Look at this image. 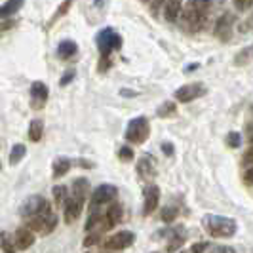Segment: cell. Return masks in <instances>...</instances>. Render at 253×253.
I'll use <instances>...</instances> for the list:
<instances>
[{"instance_id": "cell-1", "label": "cell", "mask_w": 253, "mask_h": 253, "mask_svg": "<svg viewBox=\"0 0 253 253\" xmlns=\"http://www.w3.org/2000/svg\"><path fill=\"white\" fill-rule=\"evenodd\" d=\"M211 8V0H190L189 6L181 12V23L187 31H200L208 21V12Z\"/></svg>"}, {"instance_id": "cell-2", "label": "cell", "mask_w": 253, "mask_h": 253, "mask_svg": "<svg viewBox=\"0 0 253 253\" xmlns=\"http://www.w3.org/2000/svg\"><path fill=\"white\" fill-rule=\"evenodd\" d=\"M97 48H99V55H101V63H99V71H105L111 67V53L114 50L122 48V37L114 31L113 27H105L101 33L95 37Z\"/></svg>"}, {"instance_id": "cell-3", "label": "cell", "mask_w": 253, "mask_h": 253, "mask_svg": "<svg viewBox=\"0 0 253 253\" xmlns=\"http://www.w3.org/2000/svg\"><path fill=\"white\" fill-rule=\"evenodd\" d=\"M204 230L211 238H230L236 234V221L223 215H206L202 219Z\"/></svg>"}, {"instance_id": "cell-4", "label": "cell", "mask_w": 253, "mask_h": 253, "mask_svg": "<svg viewBox=\"0 0 253 253\" xmlns=\"http://www.w3.org/2000/svg\"><path fill=\"white\" fill-rule=\"evenodd\" d=\"M27 227L31 228L33 232H38V234H42V236H46V234H51L55 227H57V215L50 210H46V211H42V213H38V215L31 217V219H27Z\"/></svg>"}, {"instance_id": "cell-5", "label": "cell", "mask_w": 253, "mask_h": 253, "mask_svg": "<svg viewBox=\"0 0 253 253\" xmlns=\"http://www.w3.org/2000/svg\"><path fill=\"white\" fill-rule=\"evenodd\" d=\"M151 133V124L147 120V116H135L133 120H129L126 127V141L133 143V145H141L145 143Z\"/></svg>"}, {"instance_id": "cell-6", "label": "cell", "mask_w": 253, "mask_h": 253, "mask_svg": "<svg viewBox=\"0 0 253 253\" xmlns=\"http://www.w3.org/2000/svg\"><path fill=\"white\" fill-rule=\"evenodd\" d=\"M46 210H50L48 200H46L44 196H40V194H33V196H29L25 202L21 204L19 215L23 217V219H31V217L38 215V213H42V211H46Z\"/></svg>"}, {"instance_id": "cell-7", "label": "cell", "mask_w": 253, "mask_h": 253, "mask_svg": "<svg viewBox=\"0 0 253 253\" xmlns=\"http://www.w3.org/2000/svg\"><path fill=\"white\" fill-rule=\"evenodd\" d=\"M133 242H135V234L131 230H120L103 242V248L109 252H122V250H127Z\"/></svg>"}, {"instance_id": "cell-8", "label": "cell", "mask_w": 253, "mask_h": 253, "mask_svg": "<svg viewBox=\"0 0 253 253\" xmlns=\"http://www.w3.org/2000/svg\"><path fill=\"white\" fill-rule=\"evenodd\" d=\"M118 196V189L114 185H99L89 196V208H101L105 204L113 202Z\"/></svg>"}, {"instance_id": "cell-9", "label": "cell", "mask_w": 253, "mask_h": 253, "mask_svg": "<svg viewBox=\"0 0 253 253\" xmlns=\"http://www.w3.org/2000/svg\"><path fill=\"white\" fill-rule=\"evenodd\" d=\"M206 93H208V88L204 86L202 82H192V84H185V86L177 88L175 99L181 103H190L194 99H198V97H204Z\"/></svg>"}, {"instance_id": "cell-10", "label": "cell", "mask_w": 253, "mask_h": 253, "mask_svg": "<svg viewBox=\"0 0 253 253\" xmlns=\"http://www.w3.org/2000/svg\"><path fill=\"white\" fill-rule=\"evenodd\" d=\"M234 21H236V17H234V13H223L219 19H217L215 23V29H213V35H215L221 42H227L232 38V29H234Z\"/></svg>"}, {"instance_id": "cell-11", "label": "cell", "mask_w": 253, "mask_h": 253, "mask_svg": "<svg viewBox=\"0 0 253 253\" xmlns=\"http://www.w3.org/2000/svg\"><path fill=\"white\" fill-rule=\"evenodd\" d=\"M143 215L149 217L158 208V202H160V189L151 183V185H147L145 187V192H143Z\"/></svg>"}, {"instance_id": "cell-12", "label": "cell", "mask_w": 253, "mask_h": 253, "mask_svg": "<svg viewBox=\"0 0 253 253\" xmlns=\"http://www.w3.org/2000/svg\"><path fill=\"white\" fill-rule=\"evenodd\" d=\"M135 168H137V175L151 185V181H154V177H156V160L149 154H145L137 160Z\"/></svg>"}, {"instance_id": "cell-13", "label": "cell", "mask_w": 253, "mask_h": 253, "mask_svg": "<svg viewBox=\"0 0 253 253\" xmlns=\"http://www.w3.org/2000/svg\"><path fill=\"white\" fill-rule=\"evenodd\" d=\"M46 101H48V86L40 80L33 82L31 84V105H33V109L35 111L42 109Z\"/></svg>"}, {"instance_id": "cell-14", "label": "cell", "mask_w": 253, "mask_h": 253, "mask_svg": "<svg viewBox=\"0 0 253 253\" xmlns=\"http://www.w3.org/2000/svg\"><path fill=\"white\" fill-rule=\"evenodd\" d=\"M82 208H84V200H80V198H76V196L71 194V198H69L67 204L63 206L65 223H67V225L75 223L76 219L80 217V213H82Z\"/></svg>"}, {"instance_id": "cell-15", "label": "cell", "mask_w": 253, "mask_h": 253, "mask_svg": "<svg viewBox=\"0 0 253 253\" xmlns=\"http://www.w3.org/2000/svg\"><path fill=\"white\" fill-rule=\"evenodd\" d=\"M13 242H15V248L25 252L29 250L33 244H35V232L29 227H19L13 232Z\"/></svg>"}, {"instance_id": "cell-16", "label": "cell", "mask_w": 253, "mask_h": 253, "mask_svg": "<svg viewBox=\"0 0 253 253\" xmlns=\"http://www.w3.org/2000/svg\"><path fill=\"white\" fill-rule=\"evenodd\" d=\"M122 221V206L120 204H111L109 206V210L105 211V217H103V225H101V230H109V228L116 227L118 223Z\"/></svg>"}, {"instance_id": "cell-17", "label": "cell", "mask_w": 253, "mask_h": 253, "mask_svg": "<svg viewBox=\"0 0 253 253\" xmlns=\"http://www.w3.org/2000/svg\"><path fill=\"white\" fill-rule=\"evenodd\" d=\"M181 4L183 0H164L162 2V13H164V19L169 23H175L179 17H181Z\"/></svg>"}, {"instance_id": "cell-18", "label": "cell", "mask_w": 253, "mask_h": 253, "mask_svg": "<svg viewBox=\"0 0 253 253\" xmlns=\"http://www.w3.org/2000/svg\"><path fill=\"white\" fill-rule=\"evenodd\" d=\"M76 51H78V46H76L75 40H63V42H59V46H57V57L67 61V59L75 57Z\"/></svg>"}, {"instance_id": "cell-19", "label": "cell", "mask_w": 253, "mask_h": 253, "mask_svg": "<svg viewBox=\"0 0 253 253\" xmlns=\"http://www.w3.org/2000/svg\"><path fill=\"white\" fill-rule=\"evenodd\" d=\"M71 189H73V196H76V198H80V200H84V202H86V198H88V194H89L88 179H84V177L75 179Z\"/></svg>"}, {"instance_id": "cell-20", "label": "cell", "mask_w": 253, "mask_h": 253, "mask_svg": "<svg viewBox=\"0 0 253 253\" xmlns=\"http://www.w3.org/2000/svg\"><path fill=\"white\" fill-rule=\"evenodd\" d=\"M71 166H73V162H71L67 156L55 158V160H53V179H59V177H63L65 173H69Z\"/></svg>"}, {"instance_id": "cell-21", "label": "cell", "mask_w": 253, "mask_h": 253, "mask_svg": "<svg viewBox=\"0 0 253 253\" xmlns=\"http://www.w3.org/2000/svg\"><path fill=\"white\" fill-rule=\"evenodd\" d=\"M44 135V122L40 118H33L29 124V139L33 143H38Z\"/></svg>"}, {"instance_id": "cell-22", "label": "cell", "mask_w": 253, "mask_h": 253, "mask_svg": "<svg viewBox=\"0 0 253 253\" xmlns=\"http://www.w3.org/2000/svg\"><path fill=\"white\" fill-rule=\"evenodd\" d=\"M23 4H25V0H8V2H4V4H2V8H0V15L6 19V17H10V15L19 12V10L23 8Z\"/></svg>"}, {"instance_id": "cell-23", "label": "cell", "mask_w": 253, "mask_h": 253, "mask_svg": "<svg viewBox=\"0 0 253 253\" xmlns=\"http://www.w3.org/2000/svg\"><path fill=\"white\" fill-rule=\"evenodd\" d=\"M252 61H253V44L252 46L242 48V50L234 55V65H236V67H244V65L252 63Z\"/></svg>"}, {"instance_id": "cell-24", "label": "cell", "mask_w": 253, "mask_h": 253, "mask_svg": "<svg viewBox=\"0 0 253 253\" xmlns=\"http://www.w3.org/2000/svg\"><path fill=\"white\" fill-rule=\"evenodd\" d=\"M51 192H53V200H55V204H57V206H65V204H67V200L71 198L69 189H67L65 185H55Z\"/></svg>"}, {"instance_id": "cell-25", "label": "cell", "mask_w": 253, "mask_h": 253, "mask_svg": "<svg viewBox=\"0 0 253 253\" xmlns=\"http://www.w3.org/2000/svg\"><path fill=\"white\" fill-rule=\"evenodd\" d=\"M25 154H27L25 145H21V143L13 145V147H12V152H10V164H12V166L19 164V162H21V160L25 158Z\"/></svg>"}, {"instance_id": "cell-26", "label": "cell", "mask_w": 253, "mask_h": 253, "mask_svg": "<svg viewBox=\"0 0 253 253\" xmlns=\"http://www.w3.org/2000/svg\"><path fill=\"white\" fill-rule=\"evenodd\" d=\"M175 113H177V105L173 101L162 103V105L158 107V111H156V114H158L160 118H169V116H173Z\"/></svg>"}, {"instance_id": "cell-27", "label": "cell", "mask_w": 253, "mask_h": 253, "mask_svg": "<svg viewBox=\"0 0 253 253\" xmlns=\"http://www.w3.org/2000/svg\"><path fill=\"white\" fill-rule=\"evenodd\" d=\"M177 215H179V210L175 206H164V208H162V213H160V219H162L164 223H171Z\"/></svg>"}, {"instance_id": "cell-28", "label": "cell", "mask_w": 253, "mask_h": 253, "mask_svg": "<svg viewBox=\"0 0 253 253\" xmlns=\"http://www.w3.org/2000/svg\"><path fill=\"white\" fill-rule=\"evenodd\" d=\"M2 252L4 253H15L17 252L15 242H13V236H10L8 232H2Z\"/></svg>"}, {"instance_id": "cell-29", "label": "cell", "mask_w": 253, "mask_h": 253, "mask_svg": "<svg viewBox=\"0 0 253 253\" xmlns=\"http://www.w3.org/2000/svg\"><path fill=\"white\" fill-rule=\"evenodd\" d=\"M227 145L228 147H232V149H238L242 145V135L238 131H230L227 135Z\"/></svg>"}, {"instance_id": "cell-30", "label": "cell", "mask_w": 253, "mask_h": 253, "mask_svg": "<svg viewBox=\"0 0 253 253\" xmlns=\"http://www.w3.org/2000/svg\"><path fill=\"white\" fill-rule=\"evenodd\" d=\"M116 154H118V158H120V160H124V162H129V160H133V151H131V147H127V145L120 147Z\"/></svg>"}, {"instance_id": "cell-31", "label": "cell", "mask_w": 253, "mask_h": 253, "mask_svg": "<svg viewBox=\"0 0 253 253\" xmlns=\"http://www.w3.org/2000/svg\"><path fill=\"white\" fill-rule=\"evenodd\" d=\"M71 6H73V0H65L63 4H61V6L57 8V12H55V15H53V19H51V21H50V25H51V23H53V21H55V19H59V17H63L65 13L69 12V8H71Z\"/></svg>"}, {"instance_id": "cell-32", "label": "cell", "mask_w": 253, "mask_h": 253, "mask_svg": "<svg viewBox=\"0 0 253 253\" xmlns=\"http://www.w3.org/2000/svg\"><path fill=\"white\" fill-rule=\"evenodd\" d=\"M101 234L103 232H99V230H91V232H89V236H86V240H84V248L95 246L97 242L101 240Z\"/></svg>"}, {"instance_id": "cell-33", "label": "cell", "mask_w": 253, "mask_h": 253, "mask_svg": "<svg viewBox=\"0 0 253 253\" xmlns=\"http://www.w3.org/2000/svg\"><path fill=\"white\" fill-rule=\"evenodd\" d=\"M234 8L238 12H248L253 8V0H234Z\"/></svg>"}, {"instance_id": "cell-34", "label": "cell", "mask_w": 253, "mask_h": 253, "mask_svg": "<svg viewBox=\"0 0 253 253\" xmlns=\"http://www.w3.org/2000/svg\"><path fill=\"white\" fill-rule=\"evenodd\" d=\"M242 164L250 166V168L253 166V145L250 147V149H248V151L244 152V156H242Z\"/></svg>"}, {"instance_id": "cell-35", "label": "cell", "mask_w": 253, "mask_h": 253, "mask_svg": "<svg viewBox=\"0 0 253 253\" xmlns=\"http://www.w3.org/2000/svg\"><path fill=\"white\" fill-rule=\"evenodd\" d=\"M208 248H210V244H208V242H198V244H194V246L190 248L189 253H204Z\"/></svg>"}, {"instance_id": "cell-36", "label": "cell", "mask_w": 253, "mask_h": 253, "mask_svg": "<svg viewBox=\"0 0 253 253\" xmlns=\"http://www.w3.org/2000/svg\"><path fill=\"white\" fill-rule=\"evenodd\" d=\"M75 75H76L75 71H73V69H69V71H67V73L63 75V78L59 80V84H61V86H67L71 80H75Z\"/></svg>"}, {"instance_id": "cell-37", "label": "cell", "mask_w": 253, "mask_h": 253, "mask_svg": "<svg viewBox=\"0 0 253 253\" xmlns=\"http://www.w3.org/2000/svg\"><path fill=\"white\" fill-rule=\"evenodd\" d=\"M210 253H236V252L232 248H228V246H215V248H211Z\"/></svg>"}, {"instance_id": "cell-38", "label": "cell", "mask_w": 253, "mask_h": 253, "mask_svg": "<svg viewBox=\"0 0 253 253\" xmlns=\"http://www.w3.org/2000/svg\"><path fill=\"white\" fill-rule=\"evenodd\" d=\"M244 181H246V185H253V166L246 169V173H244Z\"/></svg>"}, {"instance_id": "cell-39", "label": "cell", "mask_w": 253, "mask_h": 253, "mask_svg": "<svg viewBox=\"0 0 253 253\" xmlns=\"http://www.w3.org/2000/svg\"><path fill=\"white\" fill-rule=\"evenodd\" d=\"M162 151H164V154L171 156L173 154V145L171 143H162Z\"/></svg>"}, {"instance_id": "cell-40", "label": "cell", "mask_w": 253, "mask_h": 253, "mask_svg": "<svg viewBox=\"0 0 253 253\" xmlns=\"http://www.w3.org/2000/svg\"><path fill=\"white\" fill-rule=\"evenodd\" d=\"M78 164H82V168H93V164L88 160H78Z\"/></svg>"}, {"instance_id": "cell-41", "label": "cell", "mask_w": 253, "mask_h": 253, "mask_svg": "<svg viewBox=\"0 0 253 253\" xmlns=\"http://www.w3.org/2000/svg\"><path fill=\"white\" fill-rule=\"evenodd\" d=\"M250 143L253 145V127H250Z\"/></svg>"}, {"instance_id": "cell-42", "label": "cell", "mask_w": 253, "mask_h": 253, "mask_svg": "<svg viewBox=\"0 0 253 253\" xmlns=\"http://www.w3.org/2000/svg\"><path fill=\"white\" fill-rule=\"evenodd\" d=\"M101 253H113V252H109V250H107V252H101Z\"/></svg>"}, {"instance_id": "cell-43", "label": "cell", "mask_w": 253, "mask_h": 253, "mask_svg": "<svg viewBox=\"0 0 253 253\" xmlns=\"http://www.w3.org/2000/svg\"><path fill=\"white\" fill-rule=\"evenodd\" d=\"M179 253H187V252H179Z\"/></svg>"}, {"instance_id": "cell-44", "label": "cell", "mask_w": 253, "mask_h": 253, "mask_svg": "<svg viewBox=\"0 0 253 253\" xmlns=\"http://www.w3.org/2000/svg\"><path fill=\"white\" fill-rule=\"evenodd\" d=\"M145 2H149V0H145Z\"/></svg>"}, {"instance_id": "cell-45", "label": "cell", "mask_w": 253, "mask_h": 253, "mask_svg": "<svg viewBox=\"0 0 253 253\" xmlns=\"http://www.w3.org/2000/svg\"><path fill=\"white\" fill-rule=\"evenodd\" d=\"M152 253H156V252H152Z\"/></svg>"}]
</instances>
